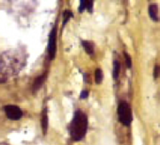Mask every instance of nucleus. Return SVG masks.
Instances as JSON below:
<instances>
[{
  "label": "nucleus",
  "instance_id": "1",
  "mask_svg": "<svg viewBox=\"0 0 160 145\" xmlns=\"http://www.w3.org/2000/svg\"><path fill=\"white\" fill-rule=\"evenodd\" d=\"M27 64V55L22 48L9 49L0 55V75L6 81L17 76Z\"/></svg>",
  "mask_w": 160,
  "mask_h": 145
},
{
  "label": "nucleus",
  "instance_id": "2",
  "mask_svg": "<svg viewBox=\"0 0 160 145\" xmlns=\"http://www.w3.org/2000/svg\"><path fill=\"white\" fill-rule=\"evenodd\" d=\"M88 127H89L88 116L82 110L77 109L74 112L73 117L68 126V131L71 139L73 141L82 140L87 134Z\"/></svg>",
  "mask_w": 160,
  "mask_h": 145
},
{
  "label": "nucleus",
  "instance_id": "3",
  "mask_svg": "<svg viewBox=\"0 0 160 145\" xmlns=\"http://www.w3.org/2000/svg\"><path fill=\"white\" fill-rule=\"evenodd\" d=\"M118 116L119 120L122 124L124 126H129L133 121V116H132V110L128 103L122 101L119 104L118 107Z\"/></svg>",
  "mask_w": 160,
  "mask_h": 145
},
{
  "label": "nucleus",
  "instance_id": "4",
  "mask_svg": "<svg viewBox=\"0 0 160 145\" xmlns=\"http://www.w3.org/2000/svg\"><path fill=\"white\" fill-rule=\"evenodd\" d=\"M57 34H58V29H57V25L52 28L50 34H49V39H48V46H47V54L48 58L50 60H52L57 52Z\"/></svg>",
  "mask_w": 160,
  "mask_h": 145
},
{
  "label": "nucleus",
  "instance_id": "5",
  "mask_svg": "<svg viewBox=\"0 0 160 145\" xmlns=\"http://www.w3.org/2000/svg\"><path fill=\"white\" fill-rule=\"evenodd\" d=\"M4 112L8 119L12 121H18L23 117L22 109L16 105H7L4 107Z\"/></svg>",
  "mask_w": 160,
  "mask_h": 145
},
{
  "label": "nucleus",
  "instance_id": "6",
  "mask_svg": "<svg viewBox=\"0 0 160 145\" xmlns=\"http://www.w3.org/2000/svg\"><path fill=\"white\" fill-rule=\"evenodd\" d=\"M46 78H47V74H46V72H43L42 75L39 76V77L34 80V82H33V84H32V88H31L33 93H36L37 92L40 91V89L42 87L43 83L45 82Z\"/></svg>",
  "mask_w": 160,
  "mask_h": 145
},
{
  "label": "nucleus",
  "instance_id": "7",
  "mask_svg": "<svg viewBox=\"0 0 160 145\" xmlns=\"http://www.w3.org/2000/svg\"><path fill=\"white\" fill-rule=\"evenodd\" d=\"M86 10L89 12H92V10H93V2L92 1H89V0H81V1H80V3H79L78 12L80 13H82Z\"/></svg>",
  "mask_w": 160,
  "mask_h": 145
},
{
  "label": "nucleus",
  "instance_id": "8",
  "mask_svg": "<svg viewBox=\"0 0 160 145\" xmlns=\"http://www.w3.org/2000/svg\"><path fill=\"white\" fill-rule=\"evenodd\" d=\"M42 134L45 136L47 133L48 129V113H47V108H44L42 112Z\"/></svg>",
  "mask_w": 160,
  "mask_h": 145
},
{
  "label": "nucleus",
  "instance_id": "9",
  "mask_svg": "<svg viewBox=\"0 0 160 145\" xmlns=\"http://www.w3.org/2000/svg\"><path fill=\"white\" fill-rule=\"evenodd\" d=\"M149 15L151 17V19L154 22H157L159 20L158 18V6L156 4H151L149 6Z\"/></svg>",
  "mask_w": 160,
  "mask_h": 145
},
{
  "label": "nucleus",
  "instance_id": "10",
  "mask_svg": "<svg viewBox=\"0 0 160 145\" xmlns=\"http://www.w3.org/2000/svg\"><path fill=\"white\" fill-rule=\"evenodd\" d=\"M82 46L89 56L94 55V43L91 41H82Z\"/></svg>",
  "mask_w": 160,
  "mask_h": 145
},
{
  "label": "nucleus",
  "instance_id": "11",
  "mask_svg": "<svg viewBox=\"0 0 160 145\" xmlns=\"http://www.w3.org/2000/svg\"><path fill=\"white\" fill-rule=\"evenodd\" d=\"M121 72V63L118 59H114L113 62V78L114 80H118Z\"/></svg>",
  "mask_w": 160,
  "mask_h": 145
},
{
  "label": "nucleus",
  "instance_id": "12",
  "mask_svg": "<svg viewBox=\"0 0 160 145\" xmlns=\"http://www.w3.org/2000/svg\"><path fill=\"white\" fill-rule=\"evenodd\" d=\"M72 16H73V14H72V12L71 11H69V10L64 11V12L62 14V18H63L62 24H63V27L66 26V24L70 21L71 18H72Z\"/></svg>",
  "mask_w": 160,
  "mask_h": 145
},
{
  "label": "nucleus",
  "instance_id": "13",
  "mask_svg": "<svg viewBox=\"0 0 160 145\" xmlns=\"http://www.w3.org/2000/svg\"><path fill=\"white\" fill-rule=\"evenodd\" d=\"M94 77H95V82H96V84H101V82L103 81V78H104V74H103V71L100 68H97L95 70Z\"/></svg>",
  "mask_w": 160,
  "mask_h": 145
},
{
  "label": "nucleus",
  "instance_id": "14",
  "mask_svg": "<svg viewBox=\"0 0 160 145\" xmlns=\"http://www.w3.org/2000/svg\"><path fill=\"white\" fill-rule=\"evenodd\" d=\"M160 76V66L159 65H155L153 68V78L156 79L158 78Z\"/></svg>",
  "mask_w": 160,
  "mask_h": 145
},
{
  "label": "nucleus",
  "instance_id": "15",
  "mask_svg": "<svg viewBox=\"0 0 160 145\" xmlns=\"http://www.w3.org/2000/svg\"><path fill=\"white\" fill-rule=\"evenodd\" d=\"M124 58H125V61H126L127 67L130 69L132 67V58H131V57L126 52H124Z\"/></svg>",
  "mask_w": 160,
  "mask_h": 145
},
{
  "label": "nucleus",
  "instance_id": "16",
  "mask_svg": "<svg viewBox=\"0 0 160 145\" xmlns=\"http://www.w3.org/2000/svg\"><path fill=\"white\" fill-rule=\"evenodd\" d=\"M89 91H87V90H83L82 92H81V93H80V99H87L88 97H89Z\"/></svg>",
  "mask_w": 160,
  "mask_h": 145
},
{
  "label": "nucleus",
  "instance_id": "17",
  "mask_svg": "<svg viewBox=\"0 0 160 145\" xmlns=\"http://www.w3.org/2000/svg\"><path fill=\"white\" fill-rule=\"evenodd\" d=\"M0 145H9V144L6 143V142H2V143H0Z\"/></svg>",
  "mask_w": 160,
  "mask_h": 145
}]
</instances>
